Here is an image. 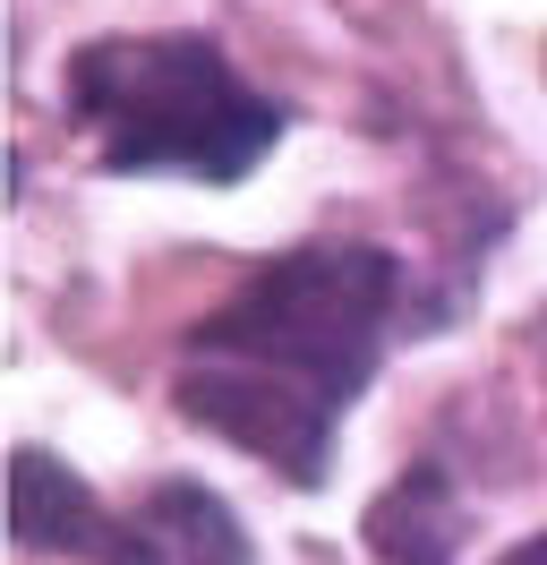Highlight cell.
<instances>
[{"instance_id":"obj_1","label":"cell","mask_w":547,"mask_h":565,"mask_svg":"<svg viewBox=\"0 0 547 565\" xmlns=\"http://www.w3.org/2000/svg\"><path fill=\"white\" fill-rule=\"evenodd\" d=\"M403 309V266L376 241H308L266 257L223 309L180 343V412L239 455L317 489L334 471V428L368 394Z\"/></svg>"},{"instance_id":"obj_2","label":"cell","mask_w":547,"mask_h":565,"mask_svg":"<svg viewBox=\"0 0 547 565\" xmlns=\"http://www.w3.org/2000/svg\"><path fill=\"white\" fill-rule=\"evenodd\" d=\"M61 104L95 138V163L120 180L180 172V180H205V189H232L291 129V111L274 95H257L223 61V43L189 35V26H171V35H95L86 52H68Z\"/></svg>"},{"instance_id":"obj_3","label":"cell","mask_w":547,"mask_h":565,"mask_svg":"<svg viewBox=\"0 0 547 565\" xmlns=\"http://www.w3.org/2000/svg\"><path fill=\"white\" fill-rule=\"evenodd\" d=\"M103 565H257L239 514L197 480H163L146 489L111 531V557Z\"/></svg>"},{"instance_id":"obj_4","label":"cell","mask_w":547,"mask_h":565,"mask_svg":"<svg viewBox=\"0 0 547 565\" xmlns=\"http://www.w3.org/2000/svg\"><path fill=\"white\" fill-rule=\"evenodd\" d=\"M111 531H120V514H111L61 455L18 446V462H9V540H26L34 557H86V565H103V557H111Z\"/></svg>"},{"instance_id":"obj_5","label":"cell","mask_w":547,"mask_h":565,"mask_svg":"<svg viewBox=\"0 0 547 565\" xmlns=\"http://www.w3.org/2000/svg\"><path fill=\"white\" fill-rule=\"evenodd\" d=\"M453 531H462V514H453V497H444V480L428 462H419L410 480H394V489L376 497V514H368L376 557H394V565H444L453 557ZM496 565H547V531L539 540H513Z\"/></svg>"}]
</instances>
